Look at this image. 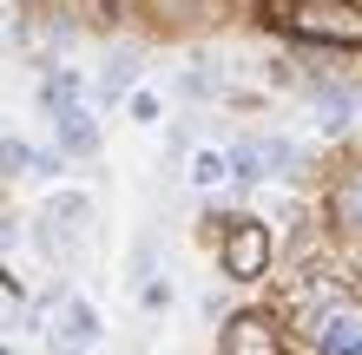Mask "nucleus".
<instances>
[{"mask_svg":"<svg viewBox=\"0 0 362 355\" xmlns=\"http://www.w3.org/2000/svg\"><path fill=\"white\" fill-rule=\"evenodd\" d=\"M125 86H139V53H112V73H105V86H99V106H112Z\"/></svg>","mask_w":362,"mask_h":355,"instance_id":"obj_10","label":"nucleus"},{"mask_svg":"<svg viewBox=\"0 0 362 355\" xmlns=\"http://www.w3.org/2000/svg\"><path fill=\"white\" fill-rule=\"evenodd\" d=\"M310 336L323 342V355H362V309L343 303V296H329L310 316Z\"/></svg>","mask_w":362,"mask_h":355,"instance_id":"obj_4","label":"nucleus"},{"mask_svg":"<svg viewBox=\"0 0 362 355\" xmlns=\"http://www.w3.org/2000/svg\"><path fill=\"white\" fill-rule=\"evenodd\" d=\"M224 277L230 283H264V270H270V231L257 217H230V237H224Z\"/></svg>","mask_w":362,"mask_h":355,"instance_id":"obj_3","label":"nucleus"},{"mask_svg":"<svg viewBox=\"0 0 362 355\" xmlns=\"http://www.w3.org/2000/svg\"><path fill=\"white\" fill-rule=\"evenodd\" d=\"M158 119V99L152 92H132V125H152Z\"/></svg>","mask_w":362,"mask_h":355,"instance_id":"obj_13","label":"nucleus"},{"mask_svg":"<svg viewBox=\"0 0 362 355\" xmlns=\"http://www.w3.org/2000/svg\"><path fill=\"white\" fill-rule=\"evenodd\" d=\"M329 211H336V224H343V231H362V172L343 178V184L329 191Z\"/></svg>","mask_w":362,"mask_h":355,"instance_id":"obj_9","label":"nucleus"},{"mask_svg":"<svg viewBox=\"0 0 362 355\" xmlns=\"http://www.w3.org/2000/svg\"><path fill=\"white\" fill-rule=\"evenodd\" d=\"M20 172H33V152L20 138H0V178H20Z\"/></svg>","mask_w":362,"mask_h":355,"instance_id":"obj_12","label":"nucleus"},{"mask_svg":"<svg viewBox=\"0 0 362 355\" xmlns=\"http://www.w3.org/2000/svg\"><path fill=\"white\" fill-rule=\"evenodd\" d=\"M310 99L323 106V125H329V132H343V125L362 112V92L356 86H329V79H310Z\"/></svg>","mask_w":362,"mask_h":355,"instance_id":"obj_7","label":"nucleus"},{"mask_svg":"<svg viewBox=\"0 0 362 355\" xmlns=\"http://www.w3.org/2000/svg\"><path fill=\"white\" fill-rule=\"evenodd\" d=\"M13 243H20V231H13L7 217H0V250H13Z\"/></svg>","mask_w":362,"mask_h":355,"instance_id":"obj_16","label":"nucleus"},{"mask_svg":"<svg viewBox=\"0 0 362 355\" xmlns=\"http://www.w3.org/2000/svg\"><path fill=\"white\" fill-rule=\"evenodd\" d=\"M284 27L316 47H362V7L356 0H290Z\"/></svg>","mask_w":362,"mask_h":355,"instance_id":"obj_1","label":"nucleus"},{"mask_svg":"<svg viewBox=\"0 0 362 355\" xmlns=\"http://www.w3.org/2000/svg\"><path fill=\"white\" fill-rule=\"evenodd\" d=\"M224 355H284V336H276L270 316H230L224 323Z\"/></svg>","mask_w":362,"mask_h":355,"instance_id":"obj_5","label":"nucleus"},{"mask_svg":"<svg viewBox=\"0 0 362 355\" xmlns=\"http://www.w3.org/2000/svg\"><path fill=\"white\" fill-rule=\"evenodd\" d=\"M230 178H238V184H257V178H270L264 138H244V145H230Z\"/></svg>","mask_w":362,"mask_h":355,"instance_id":"obj_8","label":"nucleus"},{"mask_svg":"<svg viewBox=\"0 0 362 355\" xmlns=\"http://www.w3.org/2000/svg\"><path fill=\"white\" fill-rule=\"evenodd\" d=\"M53 119H59V145H66V152H93L99 145V119L79 106V99H59Z\"/></svg>","mask_w":362,"mask_h":355,"instance_id":"obj_6","label":"nucleus"},{"mask_svg":"<svg viewBox=\"0 0 362 355\" xmlns=\"http://www.w3.org/2000/svg\"><path fill=\"white\" fill-rule=\"evenodd\" d=\"M224 178H230V152H198L191 158V184L211 191V184H224Z\"/></svg>","mask_w":362,"mask_h":355,"instance_id":"obj_11","label":"nucleus"},{"mask_svg":"<svg viewBox=\"0 0 362 355\" xmlns=\"http://www.w3.org/2000/svg\"><path fill=\"white\" fill-rule=\"evenodd\" d=\"M99 342V309L73 289H53V323H47V349L53 355H79Z\"/></svg>","mask_w":362,"mask_h":355,"instance_id":"obj_2","label":"nucleus"},{"mask_svg":"<svg viewBox=\"0 0 362 355\" xmlns=\"http://www.w3.org/2000/svg\"><path fill=\"white\" fill-rule=\"evenodd\" d=\"M0 296H27V289H20V277H13V270H0Z\"/></svg>","mask_w":362,"mask_h":355,"instance_id":"obj_15","label":"nucleus"},{"mask_svg":"<svg viewBox=\"0 0 362 355\" xmlns=\"http://www.w3.org/2000/svg\"><path fill=\"white\" fill-rule=\"evenodd\" d=\"M33 178H59V152H33Z\"/></svg>","mask_w":362,"mask_h":355,"instance_id":"obj_14","label":"nucleus"}]
</instances>
